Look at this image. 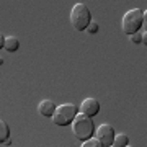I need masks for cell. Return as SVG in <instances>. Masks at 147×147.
<instances>
[{"label":"cell","mask_w":147,"mask_h":147,"mask_svg":"<svg viewBox=\"0 0 147 147\" xmlns=\"http://www.w3.org/2000/svg\"><path fill=\"white\" fill-rule=\"evenodd\" d=\"M98 111H100V101L96 98H85L80 105V113H85L88 116L98 115Z\"/></svg>","instance_id":"obj_6"},{"label":"cell","mask_w":147,"mask_h":147,"mask_svg":"<svg viewBox=\"0 0 147 147\" xmlns=\"http://www.w3.org/2000/svg\"><path fill=\"white\" fill-rule=\"evenodd\" d=\"M129 39H131V42H134V44H139V42H142V34H139V31H137V33H134V34H131Z\"/></svg>","instance_id":"obj_12"},{"label":"cell","mask_w":147,"mask_h":147,"mask_svg":"<svg viewBox=\"0 0 147 147\" xmlns=\"http://www.w3.org/2000/svg\"><path fill=\"white\" fill-rule=\"evenodd\" d=\"M72 132H74V136L82 142L90 139V137H93L95 124H93L92 116L85 115V113H79L75 116V119L72 121Z\"/></svg>","instance_id":"obj_1"},{"label":"cell","mask_w":147,"mask_h":147,"mask_svg":"<svg viewBox=\"0 0 147 147\" xmlns=\"http://www.w3.org/2000/svg\"><path fill=\"white\" fill-rule=\"evenodd\" d=\"M18 47H20V39L16 36H8L5 39V44H3V49H5V51L15 53V51H18Z\"/></svg>","instance_id":"obj_8"},{"label":"cell","mask_w":147,"mask_h":147,"mask_svg":"<svg viewBox=\"0 0 147 147\" xmlns=\"http://www.w3.org/2000/svg\"><path fill=\"white\" fill-rule=\"evenodd\" d=\"M142 20H144V11L141 8H132V10L126 11L123 16V21H121L123 33L127 36L137 33L142 28Z\"/></svg>","instance_id":"obj_3"},{"label":"cell","mask_w":147,"mask_h":147,"mask_svg":"<svg viewBox=\"0 0 147 147\" xmlns=\"http://www.w3.org/2000/svg\"><path fill=\"white\" fill-rule=\"evenodd\" d=\"M70 23L77 31H84L92 23V13L85 3H75L70 11Z\"/></svg>","instance_id":"obj_2"},{"label":"cell","mask_w":147,"mask_h":147,"mask_svg":"<svg viewBox=\"0 0 147 147\" xmlns=\"http://www.w3.org/2000/svg\"><path fill=\"white\" fill-rule=\"evenodd\" d=\"M115 127L111 124H100V126L95 129V137L103 144V147H110L113 146V141H115Z\"/></svg>","instance_id":"obj_5"},{"label":"cell","mask_w":147,"mask_h":147,"mask_svg":"<svg viewBox=\"0 0 147 147\" xmlns=\"http://www.w3.org/2000/svg\"><path fill=\"white\" fill-rule=\"evenodd\" d=\"M129 144V137L126 134H116L115 141H113V146L115 147H126Z\"/></svg>","instance_id":"obj_10"},{"label":"cell","mask_w":147,"mask_h":147,"mask_svg":"<svg viewBox=\"0 0 147 147\" xmlns=\"http://www.w3.org/2000/svg\"><path fill=\"white\" fill-rule=\"evenodd\" d=\"M142 28L147 31V10L144 11V20H142Z\"/></svg>","instance_id":"obj_14"},{"label":"cell","mask_w":147,"mask_h":147,"mask_svg":"<svg viewBox=\"0 0 147 147\" xmlns=\"http://www.w3.org/2000/svg\"><path fill=\"white\" fill-rule=\"evenodd\" d=\"M84 147H103V144H101L96 137H90V139H87V141H84V144H82Z\"/></svg>","instance_id":"obj_11"},{"label":"cell","mask_w":147,"mask_h":147,"mask_svg":"<svg viewBox=\"0 0 147 147\" xmlns=\"http://www.w3.org/2000/svg\"><path fill=\"white\" fill-rule=\"evenodd\" d=\"M87 31L92 33V34L96 33V31H98V23H96V21H92V23L88 25V28H87Z\"/></svg>","instance_id":"obj_13"},{"label":"cell","mask_w":147,"mask_h":147,"mask_svg":"<svg viewBox=\"0 0 147 147\" xmlns=\"http://www.w3.org/2000/svg\"><path fill=\"white\" fill-rule=\"evenodd\" d=\"M142 44H146L147 46V31L142 33Z\"/></svg>","instance_id":"obj_15"},{"label":"cell","mask_w":147,"mask_h":147,"mask_svg":"<svg viewBox=\"0 0 147 147\" xmlns=\"http://www.w3.org/2000/svg\"><path fill=\"white\" fill-rule=\"evenodd\" d=\"M8 139H10V126H8V123H5L2 119L0 121V142L3 144Z\"/></svg>","instance_id":"obj_9"},{"label":"cell","mask_w":147,"mask_h":147,"mask_svg":"<svg viewBox=\"0 0 147 147\" xmlns=\"http://www.w3.org/2000/svg\"><path fill=\"white\" fill-rule=\"evenodd\" d=\"M79 115V108L74 103H64L56 108L53 115V123L56 126H69L72 124V121L75 119V116Z\"/></svg>","instance_id":"obj_4"},{"label":"cell","mask_w":147,"mask_h":147,"mask_svg":"<svg viewBox=\"0 0 147 147\" xmlns=\"http://www.w3.org/2000/svg\"><path fill=\"white\" fill-rule=\"evenodd\" d=\"M56 103L53 100H42L39 105H38V113L44 118H53L54 111H56Z\"/></svg>","instance_id":"obj_7"}]
</instances>
